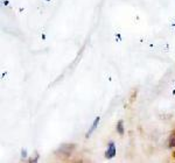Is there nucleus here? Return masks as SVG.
<instances>
[{"mask_svg":"<svg viewBox=\"0 0 175 163\" xmlns=\"http://www.w3.org/2000/svg\"><path fill=\"white\" fill-rule=\"evenodd\" d=\"M99 120H100V118H99V117H97V118L95 119V121H93V124H92V126H91V128L89 130V132H88L87 135H85L87 138H89V136H90V135L92 134V132H93V130H95L96 128H97V126H98V124H99Z\"/></svg>","mask_w":175,"mask_h":163,"instance_id":"2","label":"nucleus"},{"mask_svg":"<svg viewBox=\"0 0 175 163\" xmlns=\"http://www.w3.org/2000/svg\"><path fill=\"white\" fill-rule=\"evenodd\" d=\"M168 144H169V147H175V133L174 134H172V135L169 136Z\"/></svg>","mask_w":175,"mask_h":163,"instance_id":"4","label":"nucleus"},{"mask_svg":"<svg viewBox=\"0 0 175 163\" xmlns=\"http://www.w3.org/2000/svg\"><path fill=\"white\" fill-rule=\"evenodd\" d=\"M114 155H116V146H114L113 142H110L109 148L105 153V157L106 159H112V157H114Z\"/></svg>","mask_w":175,"mask_h":163,"instance_id":"1","label":"nucleus"},{"mask_svg":"<svg viewBox=\"0 0 175 163\" xmlns=\"http://www.w3.org/2000/svg\"><path fill=\"white\" fill-rule=\"evenodd\" d=\"M117 132H118L120 135L124 134V122H123L121 120L117 124Z\"/></svg>","mask_w":175,"mask_h":163,"instance_id":"3","label":"nucleus"}]
</instances>
